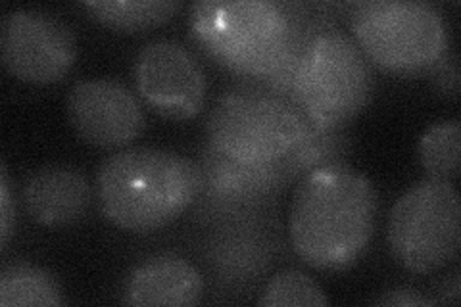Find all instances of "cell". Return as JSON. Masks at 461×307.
<instances>
[{
	"label": "cell",
	"instance_id": "19",
	"mask_svg": "<svg viewBox=\"0 0 461 307\" xmlns=\"http://www.w3.org/2000/svg\"><path fill=\"white\" fill-rule=\"evenodd\" d=\"M432 83L437 85V89L442 95L457 96L459 93V68H457V58L450 50L446 52L440 60L429 69Z\"/></svg>",
	"mask_w": 461,
	"mask_h": 307
},
{
	"label": "cell",
	"instance_id": "21",
	"mask_svg": "<svg viewBox=\"0 0 461 307\" xmlns=\"http://www.w3.org/2000/svg\"><path fill=\"white\" fill-rule=\"evenodd\" d=\"M375 303L377 305H393V307H402V305H408V307H413V305H435L437 302L430 300V298H425L421 292L417 290H411V288H394V290H388L384 292V294L375 300Z\"/></svg>",
	"mask_w": 461,
	"mask_h": 307
},
{
	"label": "cell",
	"instance_id": "5",
	"mask_svg": "<svg viewBox=\"0 0 461 307\" xmlns=\"http://www.w3.org/2000/svg\"><path fill=\"white\" fill-rule=\"evenodd\" d=\"M350 25L367 60L398 76L429 71L450 50L448 23L435 6L421 0L357 5Z\"/></svg>",
	"mask_w": 461,
	"mask_h": 307
},
{
	"label": "cell",
	"instance_id": "22",
	"mask_svg": "<svg viewBox=\"0 0 461 307\" xmlns=\"http://www.w3.org/2000/svg\"><path fill=\"white\" fill-rule=\"evenodd\" d=\"M442 302L444 303H452V305L459 303V275L457 273H454L450 279L444 283V286H442Z\"/></svg>",
	"mask_w": 461,
	"mask_h": 307
},
{
	"label": "cell",
	"instance_id": "11",
	"mask_svg": "<svg viewBox=\"0 0 461 307\" xmlns=\"http://www.w3.org/2000/svg\"><path fill=\"white\" fill-rule=\"evenodd\" d=\"M66 108L77 137L98 149H125L147 127L139 98L115 79L77 81L68 95Z\"/></svg>",
	"mask_w": 461,
	"mask_h": 307
},
{
	"label": "cell",
	"instance_id": "7",
	"mask_svg": "<svg viewBox=\"0 0 461 307\" xmlns=\"http://www.w3.org/2000/svg\"><path fill=\"white\" fill-rule=\"evenodd\" d=\"M308 118L291 100L259 89L230 91L208 118V142L247 164H273L304 133Z\"/></svg>",
	"mask_w": 461,
	"mask_h": 307
},
{
	"label": "cell",
	"instance_id": "16",
	"mask_svg": "<svg viewBox=\"0 0 461 307\" xmlns=\"http://www.w3.org/2000/svg\"><path fill=\"white\" fill-rule=\"evenodd\" d=\"M64 292L56 276L32 263H16L0 273V305H62Z\"/></svg>",
	"mask_w": 461,
	"mask_h": 307
},
{
	"label": "cell",
	"instance_id": "10",
	"mask_svg": "<svg viewBox=\"0 0 461 307\" xmlns=\"http://www.w3.org/2000/svg\"><path fill=\"white\" fill-rule=\"evenodd\" d=\"M135 85L140 98L167 120H191L204 106L206 77L189 49L158 39L135 58Z\"/></svg>",
	"mask_w": 461,
	"mask_h": 307
},
{
	"label": "cell",
	"instance_id": "6",
	"mask_svg": "<svg viewBox=\"0 0 461 307\" xmlns=\"http://www.w3.org/2000/svg\"><path fill=\"white\" fill-rule=\"evenodd\" d=\"M388 246L402 267L435 273L448 266L461 246L459 194L450 181L425 179L410 186L388 215Z\"/></svg>",
	"mask_w": 461,
	"mask_h": 307
},
{
	"label": "cell",
	"instance_id": "17",
	"mask_svg": "<svg viewBox=\"0 0 461 307\" xmlns=\"http://www.w3.org/2000/svg\"><path fill=\"white\" fill-rule=\"evenodd\" d=\"M420 162L429 179L452 181L459 175L461 125L457 120L430 125L417 146Z\"/></svg>",
	"mask_w": 461,
	"mask_h": 307
},
{
	"label": "cell",
	"instance_id": "9",
	"mask_svg": "<svg viewBox=\"0 0 461 307\" xmlns=\"http://www.w3.org/2000/svg\"><path fill=\"white\" fill-rule=\"evenodd\" d=\"M0 54L10 76L33 85L62 81L77 60L71 27L45 10H12L3 20Z\"/></svg>",
	"mask_w": 461,
	"mask_h": 307
},
{
	"label": "cell",
	"instance_id": "4",
	"mask_svg": "<svg viewBox=\"0 0 461 307\" xmlns=\"http://www.w3.org/2000/svg\"><path fill=\"white\" fill-rule=\"evenodd\" d=\"M373 91L371 62L354 37L320 27L300 56L288 100L313 123L344 127L367 108Z\"/></svg>",
	"mask_w": 461,
	"mask_h": 307
},
{
	"label": "cell",
	"instance_id": "13",
	"mask_svg": "<svg viewBox=\"0 0 461 307\" xmlns=\"http://www.w3.org/2000/svg\"><path fill=\"white\" fill-rule=\"evenodd\" d=\"M204 294V276L176 254H158L131 271L125 284V305H196Z\"/></svg>",
	"mask_w": 461,
	"mask_h": 307
},
{
	"label": "cell",
	"instance_id": "15",
	"mask_svg": "<svg viewBox=\"0 0 461 307\" xmlns=\"http://www.w3.org/2000/svg\"><path fill=\"white\" fill-rule=\"evenodd\" d=\"M83 8L103 25L123 33H140L171 20L179 0H85Z\"/></svg>",
	"mask_w": 461,
	"mask_h": 307
},
{
	"label": "cell",
	"instance_id": "18",
	"mask_svg": "<svg viewBox=\"0 0 461 307\" xmlns=\"http://www.w3.org/2000/svg\"><path fill=\"white\" fill-rule=\"evenodd\" d=\"M258 303L262 307H323L329 305L323 288L300 269H286L271 276Z\"/></svg>",
	"mask_w": 461,
	"mask_h": 307
},
{
	"label": "cell",
	"instance_id": "14",
	"mask_svg": "<svg viewBox=\"0 0 461 307\" xmlns=\"http://www.w3.org/2000/svg\"><path fill=\"white\" fill-rule=\"evenodd\" d=\"M350 150V139L342 127H325L308 120L304 133L277 164L291 185L313 171L348 167Z\"/></svg>",
	"mask_w": 461,
	"mask_h": 307
},
{
	"label": "cell",
	"instance_id": "3",
	"mask_svg": "<svg viewBox=\"0 0 461 307\" xmlns=\"http://www.w3.org/2000/svg\"><path fill=\"white\" fill-rule=\"evenodd\" d=\"M200 194V167L189 156L133 146L108 156L96 173V198L110 223L150 232L176 221Z\"/></svg>",
	"mask_w": 461,
	"mask_h": 307
},
{
	"label": "cell",
	"instance_id": "1",
	"mask_svg": "<svg viewBox=\"0 0 461 307\" xmlns=\"http://www.w3.org/2000/svg\"><path fill=\"white\" fill-rule=\"evenodd\" d=\"M191 29L215 62L262 79L269 93L288 100L300 56L320 25L271 0H198L191 6Z\"/></svg>",
	"mask_w": 461,
	"mask_h": 307
},
{
	"label": "cell",
	"instance_id": "2",
	"mask_svg": "<svg viewBox=\"0 0 461 307\" xmlns=\"http://www.w3.org/2000/svg\"><path fill=\"white\" fill-rule=\"evenodd\" d=\"M379 215L375 185L350 167L306 175L294 190L288 237L298 257L317 271H344L369 248Z\"/></svg>",
	"mask_w": 461,
	"mask_h": 307
},
{
	"label": "cell",
	"instance_id": "20",
	"mask_svg": "<svg viewBox=\"0 0 461 307\" xmlns=\"http://www.w3.org/2000/svg\"><path fill=\"white\" fill-rule=\"evenodd\" d=\"M0 244L6 248L10 235H12V221H14V208L10 198V186H8V173L6 167H0Z\"/></svg>",
	"mask_w": 461,
	"mask_h": 307
},
{
	"label": "cell",
	"instance_id": "12",
	"mask_svg": "<svg viewBox=\"0 0 461 307\" xmlns=\"http://www.w3.org/2000/svg\"><path fill=\"white\" fill-rule=\"evenodd\" d=\"M22 202L29 217L42 227H69L86 215L93 202V186L71 166H45L23 183Z\"/></svg>",
	"mask_w": 461,
	"mask_h": 307
},
{
	"label": "cell",
	"instance_id": "8",
	"mask_svg": "<svg viewBox=\"0 0 461 307\" xmlns=\"http://www.w3.org/2000/svg\"><path fill=\"white\" fill-rule=\"evenodd\" d=\"M198 167L200 194L193 203V215L202 221H244L271 206L288 185L277 162H240L212 142L202 146Z\"/></svg>",
	"mask_w": 461,
	"mask_h": 307
}]
</instances>
